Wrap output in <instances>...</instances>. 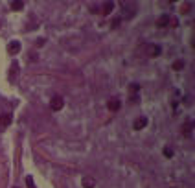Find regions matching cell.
I'll use <instances>...</instances> for the list:
<instances>
[{
    "instance_id": "2e32d148",
    "label": "cell",
    "mask_w": 195,
    "mask_h": 188,
    "mask_svg": "<svg viewBox=\"0 0 195 188\" xmlns=\"http://www.w3.org/2000/svg\"><path fill=\"white\" fill-rule=\"evenodd\" d=\"M164 155H166V157H173V151H171L169 148H166V150H164Z\"/></svg>"
},
{
    "instance_id": "7c38bea8",
    "label": "cell",
    "mask_w": 195,
    "mask_h": 188,
    "mask_svg": "<svg viewBox=\"0 0 195 188\" xmlns=\"http://www.w3.org/2000/svg\"><path fill=\"white\" fill-rule=\"evenodd\" d=\"M182 68H184V61L182 59H177L173 63V70H182Z\"/></svg>"
},
{
    "instance_id": "52a82bcc",
    "label": "cell",
    "mask_w": 195,
    "mask_h": 188,
    "mask_svg": "<svg viewBox=\"0 0 195 188\" xmlns=\"http://www.w3.org/2000/svg\"><path fill=\"white\" fill-rule=\"evenodd\" d=\"M147 54L149 56H158L160 54V46H157V44H147Z\"/></svg>"
},
{
    "instance_id": "8992f818",
    "label": "cell",
    "mask_w": 195,
    "mask_h": 188,
    "mask_svg": "<svg viewBox=\"0 0 195 188\" xmlns=\"http://www.w3.org/2000/svg\"><path fill=\"white\" fill-rule=\"evenodd\" d=\"M169 21H171V17H169V15H162V17L157 21V26H158V28H164V26H167V24H169Z\"/></svg>"
},
{
    "instance_id": "6da1fadb",
    "label": "cell",
    "mask_w": 195,
    "mask_h": 188,
    "mask_svg": "<svg viewBox=\"0 0 195 188\" xmlns=\"http://www.w3.org/2000/svg\"><path fill=\"white\" fill-rule=\"evenodd\" d=\"M63 105H65V100L61 96H53L52 100H50V107L53 109V111H61L63 109Z\"/></svg>"
},
{
    "instance_id": "ac0fdd59",
    "label": "cell",
    "mask_w": 195,
    "mask_h": 188,
    "mask_svg": "<svg viewBox=\"0 0 195 188\" xmlns=\"http://www.w3.org/2000/svg\"><path fill=\"white\" fill-rule=\"evenodd\" d=\"M46 42V39H41V41H37V46H42Z\"/></svg>"
},
{
    "instance_id": "5b68a950",
    "label": "cell",
    "mask_w": 195,
    "mask_h": 188,
    "mask_svg": "<svg viewBox=\"0 0 195 188\" xmlns=\"http://www.w3.org/2000/svg\"><path fill=\"white\" fill-rule=\"evenodd\" d=\"M122 6H123V7H125V11H123V13H125V15H123V17H125V19H131V17H132V15H134V13H136V9H134V7H136V6H134V4H132V6H131V9H129V4H127V2H123V4H122Z\"/></svg>"
},
{
    "instance_id": "8fae6325",
    "label": "cell",
    "mask_w": 195,
    "mask_h": 188,
    "mask_svg": "<svg viewBox=\"0 0 195 188\" xmlns=\"http://www.w3.org/2000/svg\"><path fill=\"white\" fill-rule=\"evenodd\" d=\"M11 9H13V11L24 9V2H20V0H17V2H11Z\"/></svg>"
},
{
    "instance_id": "30bf717a",
    "label": "cell",
    "mask_w": 195,
    "mask_h": 188,
    "mask_svg": "<svg viewBox=\"0 0 195 188\" xmlns=\"http://www.w3.org/2000/svg\"><path fill=\"white\" fill-rule=\"evenodd\" d=\"M83 186H85V188H94V186H96V181H94L92 177H85V179H83Z\"/></svg>"
},
{
    "instance_id": "ba28073f",
    "label": "cell",
    "mask_w": 195,
    "mask_h": 188,
    "mask_svg": "<svg viewBox=\"0 0 195 188\" xmlns=\"http://www.w3.org/2000/svg\"><path fill=\"white\" fill-rule=\"evenodd\" d=\"M112 7H114V2H105L101 6V15H109L112 11Z\"/></svg>"
},
{
    "instance_id": "3957f363",
    "label": "cell",
    "mask_w": 195,
    "mask_h": 188,
    "mask_svg": "<svg viewBox=\"0 0 195 188\" xmlns=\"http://www.w3.org/2000/svg\"><path fill=\"white\" fill-rule=\"evenodd\" d=\"M120 100L118 98H111V100H109V103H107V107H109V111H112V113H116L120 109Z\"/></svg>"
},
{
    "instance_id": "7a4b0ae2",
    "label": "cell",
    "mask_w": 195,
    "mask_h": 188,
    "mask_svg": "<svg viewBox=\"0 0 195 188\" xmlns=\"http://www.w3.org/2000/svg\"><path fill=\"white\" fill-rule=\"evenodd\" d=\"M146 125H147V118H146V116H140V118H136V120H134L132 127H134L136 131H140V129H144Z\"/></svg>"
},
{
    "instance_id": "9c48e42d",
    "label": "cell",
    "mask_w": 195,
    "mask_h": 188,
    "mask_svg": "<svg viewBox=\"0 0 195 188\" xmlns=\"http://www.w3.org/2000/svg\"><path fill=\"white\" fill-rule=\"evenodd\" d=\"M0 124H2L4 127H7V125L11 124V115H7V113H6V115H2V116H0Z\"/></svg>"
},
{
    "instance_id": "5bb4252c",
    "label": "cell",
    "mask_w": 195,
    "mask_h": 188,
    "mask_svg": "<svg viewBox=\"0 0 195 188\" xmlns=\"http://www.w3.org/2000/svg\"><path fill=\"white\" fill-rule=\"evenodd\" d=\"M138 89H140L138 85H136V83H132L131 87H129V91H131V92H138Z\"/></svg>"
},
{
    "instance_id": "e0dca14e",
    "label": "cell",
    "mask_w": 195,
    "mask_h": 188,
    "mask_svg": "<svg viewBox=\"0 0 195 188\" xmlns=\"http://www.w3.org/2000/svg\"><path fill=\"white\" fill-rule=\"evenodd\" d=\"M120 21H122V19H114V21H112V26H118Z\"/></svg>"
},
{
    "instance_id": "9a60e30c",
    "label": "cell",
    "mask_w": 195,
    "mask_h": 188,
    "mask_svg": "<svg viewBox=\"0 0 195 188\" xmlns=\"http://www.w3.org/2000/svg\"><path fill=\"white\" fill-rule=\"evenodd\" d=\"M11 68H13V70H11V76H17V68H18V65H17V63H13V66H11Z\"/></svg>"
},
{
    "instance_id": "4fadbf2b",
    "label": "cell",
    "mask_w": 195,
    "mask_h": 188,
    "mask_svg": "<svg viewBox=\"0 0 195 188\" xmlns=\"http://www.w3.org/2000/svg\"><path fill=\"white\" fill-rule=\"evenodd\" d=\"M184 127H186V129H184V135H186V136H188V135H190V133H192V124H186V125H184Z\"/></svg>"
},
{
    "instance_id": "277c9868",
    "label": "cell",
    "mask_w": 195,
    "mask_h": 188,
    "mask_svg": "<svg viewBox=\"0 0 195 188\" xmlns=\"http://www.w3.org/2000/svg\"><path fill=\"white\" fill-rule=\"evenodd\" d=\"M7 52H9L11 56H13V54H18V52H20V42H18V41L9 42V44H7Z\"/></svg>"
}]
</instances>
